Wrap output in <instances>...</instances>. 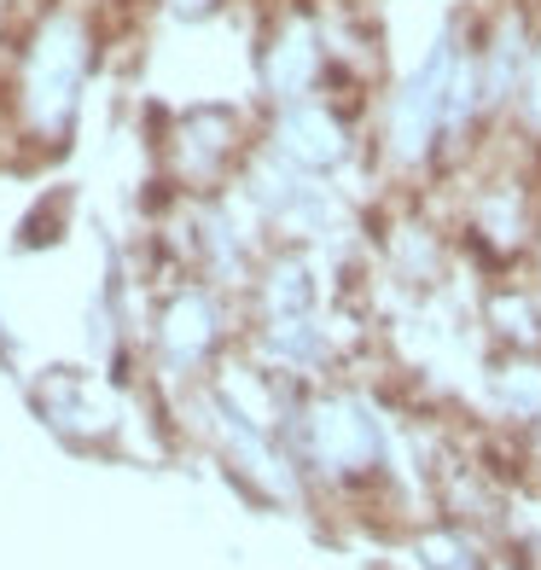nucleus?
<instances>
[{"mask_svg": "<svg viewBox=\"0 0 541 570\" xmlns=\"http://www.w3.org/2000/svg\"><path fill=\"white\" fill-rule=\"evenodd\" d=\"M279 146H286V158L303 164V169H332L350 158V128L344 117L321 106V99H292V111L279 117Z\"/></svg>", "mask_w": 541, "mask_h": 570, "instance_id": "obj_1", "label": "nucleus"}, {"mask_svg": "<svg viewBox=\"0 0 541 570\" xmlns=\"http://www.w3.org/2000/svg\"><path fill=\"white\" fill-rule=\"evenodd\" d=\"M530 256H535V274H541V222H535V239H530Z\"/></svg>", "mask_w": 541, "mask_h": 570, "instance_id": "obj_3", "label": "nucleus"}, {"mask_svg": "<svg viewBox=\"0 0 541 570\" xmlns=\"http://www.w3.org/2000/svg\"><path fill=\"white\" fill-rule=\"evenodd\" d=\"M506 111H512V122H519L524 135L541 146V36L530 41V59H524V70H519V88H512Z\"/></svg>", "mask_w": 541, "mask_h": 570, "instance_id": "obj_2", "label": "nucleus"}]
</instances>
